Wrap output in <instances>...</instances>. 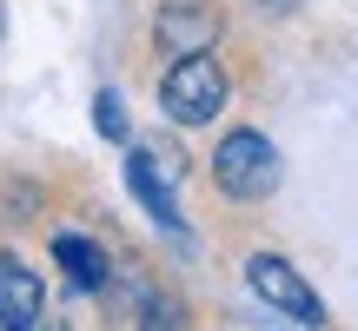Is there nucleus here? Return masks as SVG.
<instances>
[{"instance_id": "7ed1b4c3", "label": "nucleus", "mask_w": 358, "mask_h": 331, "mask_svg": "<svg viewBox=\"0 0 358 331\" xmlns=\"http://www.w3.org/2000/svg\"><path fill=\"white\" fill-rule=\"evenodd\" d=\"M245 285H252V292L266 298L272 311H285V318H299V325H325V305L312 298V285L299 279L285 258H272V252L245 258Z\"/></svg>"}, {"instance_id": "1a4fd4ad", "label": "nucleus", "mask_w": 358, "mask_h": 331, "mask_svg": "<svg viewBox=\"0 0 358 331\" xmlns=\"http://www.w3.org/2000/svg\"><path fill=\"white\" fill-rule=\"evenodd\" d=\"M259 7H266V13H285V7H292V0H259Z\"/></svg>"}, {"instance_id": "6e6552de", "label": "nucleus", "mask_w": 358, "mask_h": 331, "mask_svg": "<svg viewBox=\"0 0 358 331\" xmlns=\"http://www.w3.org/2000/svg\"><path fill=\"white\" fill-rule=\"evenodd\" d=\"M93 126H100L106 140H127V106H120V93H100V100H93Z\"/></svg>"}, {"instance_id": "0eeeda50", "label": "nucleus", "mask_w": 358, "mask_h": 331, "mask_svg": "<svg viewBox=\"0 0 358 331\" xmlns=\"http://www.w3.org/2000/svg\"><path fill=\"white\" fill-rule=\"evenodd\" d=\"M53 258H60V272L80 285V292H100L106 285V252L93 239H80V232H60V239H53Z\"/></svg>"}, {"instance_id": "f257e3e1", "label": "nucleus", "mask_w": 358, "mask_h": 331, "mask_svg": "<svg viewBox=\"0 0 358 331\" xmlns=\"http://www.w3.org/2000/svg\"><path fill=\"white\" fill-rule=\"evenodd\" d=\"M159 106H166V119L179 126H206V119L226 106V73H219L213 53H179L166 66V80H159Z\"/></svg>"}, {"instance_id": "39448f33", "label": "nucleus", "mask_w": 358, "mask_h": 331, "mask_svg": "<svg viewBox=\"0 0 358 331\" xmlns=\"http://www.w3.org/2000/svg\"><path fill=\"white\" fill-rule=\"evenodd\" d=\"M219 7L213 0H166L159 7V20H153V40H159V53H213V40H219Z\"/></svg>"}, {"instance_id": "423d86ee", "label": "nucleus", "mask_w": 358, "mask_h": 331, "mask_svg": "<svg viewBox=\"0 0 358 331\" xmlns=\"http://www.w3.org/2000/svg\"><path fill=\"white\" fill-rule=\"evenodd\" d=\"M0 325L7 331H34L40 325V279L20 258H0Z\"/></svg>"}, {"instance_id": "f03ea898", "label": "nucleus", "mask_w": 358, "mask_h": 331, "mask_svg": "<svg viewBox=\"0 0 358 331\" xmlns=\"http://www.w3.org/2000/svg\"><path fill=\"white\" fill-rule=\"evenodd\" d=\"M213 179L226 199H266L279 186V153L266 133H226V146L213 153Z\"/></svg>"}, {"instance_id": "20e7f679", "label": "nucleus", "mask_w": 358, "mask_h": 331, "mask_svg": "<svg viewBox=\"0 0 358 331\" xmlns=\"http://www.w3.org/2000/svg\"><path fill=\"white\" fill-rule=\"evenodd\" d=\"M127 186L140 192V205L159 226H179V153H166V146H133Z\"/></svg>"}]
</instances>
